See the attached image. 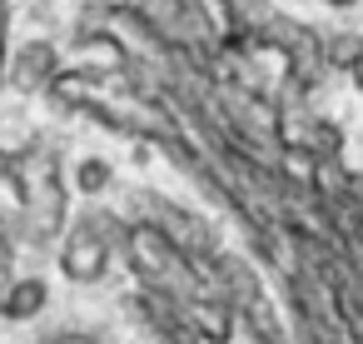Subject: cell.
Segmentation results:
<instances>
[{"label":"cell","mask_w":363,"mask_h":344,"mask_svg":"<svg viewBox=\"0 0 363 344\" xmlns=\"http://www.w3.org/2000/svg\"><path fill=\"white\" fill-rule=\"evenodd\" d=\"M348 75H353V85H358V95H363V60H358V65H353Z\"/></svg>","instance_id":"obj_11"},{"label":"cell","mask_w":363,"mask_h":344,"mask_svg":"<svg viewBox=\"0 0 363 344\" xmlns=\"http://www.w3.org/2000/svg\"><path fill=\"white\" fill-rule=\"evenodd\" d=\"M358 60H363V36L358 31H338V36L323 41V65L328 70H353Z\"/></svg>","instance_id":"obj_5"},{"label":"cell","mask_w":363,"mask_h":344,"mask_svg":"<svg viewBox=\"0 0 363 344\" xmlns=\"http://www.w3.org/2000/svg\"><path fill=\"white\" fill-rule=\"evenodd\" d=\"M6 60H11V0H0V80H6Z\"/></svg>","instance_id":"obj_8"},{"label":"cell","mask_w":363,"mask_h":344,"mask_svg":"<svg viewBox=\"0 0 363 344\" xmlns=\"http://www.w3.org/2000/svg\"><path fill=\"white\" fill-rule=\"evenodd\" d=\"M60 80V50L50 41H26L11 60H6V85L21 95H40Z\"/></svg>","instance_id":"obj_3"},{"label":"cell","mask_w":363,"mask_h":344,"mask_svg":"<svg viewBox=\"0 0 363 344\" xmlns=\"http://www.w3.org/2000/svg\"><path fill=\"white\" fill-rule=\"evenodd\" d=\"M323 6H333V11H348V6H358V0H323Z\"/></svg>","instance_id":"obj_12"},{"label":"cell","mask_w":363,"mask_h":344,"mask_svg":"<svg viewBox=\"0 0 363 344\" xmlns=\"http://www.w3.org/2000/svg\"><path fill=\"white\" fill-rule=\"evenodd\" d=\"M45 299H50V289H45V279H40V274L11 279V284H6V294H0V319L26 324V319H35V314L45 309Z\"/></svg>","instance_id":"obj_4"},{"label":"cell","mask_w":363,"mask_h":344,"mask_svg":"<svg viewBox=\"0 0 363 344\" xmlns=\"http://www.w3.org/2000/svg\"><path fill=\"white\" fill-rule=\"evenodd\" d=\"M303 145H308V155H313V160H333L343 140H338V125H328V120H323V125H308V140H303Z\"/></svg>","instance_id":"obj_7"},{"label":"cell","mask_w":363,"mask_h":344,"mask_svg":"<svg viewBox=\"0 0 363 344\" xmlns=\"http://www.w3.org/2000/svg\"><path fill=\"white\" fill-rule=\"evenodd\" d=\"M65 195H70V185L60 180L55 155H30V170H26V180H21V205H26L30 235H35L40 244L60 235V220H65Z\"/></svg>","instance_id":"obj_2"},{"label":"cell","mask_w":363,"mask_h":344,"mask_svg":"<svg viewBox=\"0 0 363 344\" xmlns=\"http://www.w3.org/2000/svg\"><path fill=\"white\" fill-rule=\"evenodd\" d=\"M45 344H100V339H90V334H55V339H45Z\"/></svg>","instance_id":"obj_10"},{"label":"cell","mask_w":363,"mask_h":344,"mask_svg":"<svg viewBox=\"0 0 363 344\" xmlns=\"http://www.w3.org/2000/svg\"><path fill=\"white\" fill-rule=\"evenodd\" d=\"M6 284H11V244L0 235V294H6Z\"/></svg>","instance_id":"obj_9"},{"label":"cell","mask_w":363,"mask_h":344,"mask_svg":"<svg viewBox=\"0 0 363 344\" xmlns=\"http://www.w3.org/2000/svg\"><path fill=\"white\" fill-rule=\"evenodd\" d=\"M110 160H100V155H85L75 170H70V190H80V195H100L105 185H110Z\"/></svg>","instance_id":"obj_6"},{"label":"cell","mask_w":363,"mask_h":344,"mask_svg":"<svg viewBox=\"0 0 363 344\" xmlns=\"http://www.w3.org/2000/svg\"><path fill=\"white\" fill-rule=\"evenodd\" d=\"M120 225L115 215L105 210H90L70 225L65 244H60V274L70 284H100L110 274V259H115V244H120Z\"/></svg>","instance_id":"obj_1"}]
</instances>
